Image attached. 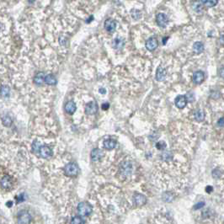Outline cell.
I'll return each mask as SVG.
<instances>
[{
	"label": "cell",
	"instance_id": "cell-26",
	"mask_svg": "<svg viewBox=\"0 0 224 224\" xmlns=\"http://www.w3.org/2000/svg\"><path fill=\"white\" fill-rule=\"evenodd\" d=\"M174 196H173L172 193L170 192H167L164 193L163 195V200L164 201H166V202H171L173 200H174Z\"/></svg>",
	"mask_w": 224,
	"mask_h": 224
},
{
	"label": "cell",
	"instance_id": "cell-29",
	"mask_svg": "<svg viewBox=\"0 0 224 224\" xmlns=\"http://www.w3.org/2000/svg\"><path fill=\"white\" fill-rule=\"evenodd\" d=\"M163 156V160H165V161H169V160H170L171 159V153H170V152L166 151L163 152V154L162 155Z\"/></svg>",
	"mask_w": 224,
	"mask_h": 224
},
{
	"label": "cell",
	"instance_id": "cell-35",
	"mask_svg": "<svg viewBox=\"0 0 224 224\" xmlns=\"http://www.w3.org/2000/svg\"><path fill=\"white\" fill-rule=\"evenodd\" d=\"M212 190H213V188L212 187L211 185H207V186L206 187V191L207 193H211L212 191Z\"/></svg>",
	"mask_w": 224,
	"mask_h": 224
},
{
	"label": "cell",
	"instance_id": "cell-19",
	"mask_svg": "<svg viewBox=\"0 0 224 224\" xmlns=\"http://www.w3.org/2000/svg\"><path fill=\"white\" fill-rule=\"evenodd\" d=\"M120 172L125 175L130 174L131 173V164L130 163H125L120 169Z\"/></svg>",
	"mask_w": 224,
	"mask_h": 224
},
{
	"label": "cell",
	"instance_id": "cell-2",
	"mask_svg": "<svg viewBox=\"0 0 224 224\" xmlns=\"http://www.w3.org/2000/svg\"><path fill=\"white\" fill-rule=\"evenodd\" d=\"M31 215L30 214V212L24 210L18 214L17 222L18 224H30L31 222Z\"/></svg>",
	"mask_w": 224,
	"mask_h": 224
},
{
	"label": "cell",
	"instance_id": "cell-9",
	"mask_svg": "<svg viewBox=\"0 0 224 224\" xmlns=\"http://www.w3.org/2000/svg\"><path fill=\"white\" fill-rule=\"evenodd\" d=\"M90 156H91V159L94 162H97L100 160L103 157H104V152L99 150L98 148H94L91 151V153H90Z\"/></svg>",
	"mask_w": 224,
	"mask_h": 224
},
{
	"label": "cell",
	"instance_id": "cell-3",
	"mask_svg": "<svg viewBox=\"0 0 224 224\" xmlns=\"http://www.w3.org/2000/svg\"><path fill=\"white\" fill-rule=\"evenodd\" d=\"M78 212L81 216H89L92 212V206L86 202H81L78 205Z\"/></svg>",
	"mask_w": 224,
	"mask_h": 224
},
{
	"label": "cell",
	"instance_id": "cell-30",
	"mask_svg": "<svg viewBox=\"0 0 224 224\" xmlns=\"http://www.w3.org/2000/svg\"><path fill=\"white\" fill-rule=\"evenodd\" d=\"M156 147L158 150H163L166 147V144L164 142H158L156 144Z\"/></svg>",
	"mask_w": 224,
	"mask_h": 224
},
{
	"label": "cell",
	"instance_id": "cell-32",
	"mask_svg": "<svg viewBox=\"0 0 224 224\" xmlns=\"http://www.w3.org/2000/svg\"><path fill=\"white\" fill-rule=\"evenodd\" d=\"M223 173L221 172L220 170H217V169H214L213 172H212V175H213L214 178H219L222 176Z\"/></svg>",
	"mask_w": 224,
	"mask_h": 224
},
{
	"label": "cell",
	"instance_id": "cell-5",
	"mask_svg": "<svg viewBox=\"0 0 224 224\" xmlns=\"http://www.w3.org/2000/svg\"><path fill=\"white\" fill-rule=\"evenodd\" d=\"M38 152H39V155L43 158H48L52 156V150L49 147L46 146V145L40 147Z\"/></svg>",
	"mask_w": 224,
	"mask_h": 224
},
{
	"label": "cell",
	"instance_id": "cell-38",
	"mask_svg": "<svg viewBox=\"0 0 224 224\" xmlns=\"http://www.w3.org/2000/svg\"><path fill=\"white\" fill-rule=\"evenodd\" d=\"M169 37H165V38H163V44H166V42H167V39H168Z\"/></svg>",
	"mask_w": 224,
	"mask_h": 224
},
{
	"label": "cell",
	"instance_id": "cell-17",
	"mask_svg": "<svg viewBox=\"0 0 224 224\" xmlns=\"http://www.w3.org/2000/svg\"><path fill=\"white\" fill-rule=\"evenodd\" d=\"M116 146V142L113 139H107L104 141V147L107 150H112Z\"/></svg>",
	"mask_w": 224,
	"mask_h": 224
},
{
	"label": "cell",
	"instance_id": "cell-4",
	"mask_svg": "<svg viewBox=\"0 0 224 224\" xmlns=\"http://www.w3.org/2000/svg\"><path fill=\"white\" fill-rule=\"evenodd\" d=\"M98 110V104L95 101L89 102L85 106V113L87 115H94Z\"/></svg>",
	"mask_w": 224,
	"mask_h": 224
},
{
	"label": "cell",
	"instance_id": "cell-16",
	"mask_svg": "<svg viewBox=\"0 0 224 224\" xmlns=\"http://www.w3.org/2000/svg\"><path fill=\"white\" fill-rule=\"evenodd\" d=\"M124 45H125V41H124V39H122V38H115V40L113 41L112 42V46L113 47L115 48V49H117V50H120L121 49L122 47H124Z\"/></svg>",
	"mask_w": 224,
	"mask_h": 224
},
{
	"label": "cell",
	"instance_id": "cell-1",
	"mask_svg": "<svg viewBox=\"0 0 224 224\" xmlns=\"http://www.w3.org/2000/svg\"><path fill=\"white\" fill-rule=\"evenodd\" d=\"M79 171L78 165L75 163H68L64 168V173L68 177H75L77 176Z\"/></svg>",
	"mask_w": 224,
	"mask_h": 224
},
{
	"label": "cell",
	"instance_id": "cell-39",
	"mask_svg": "<svg viewBox=\"0 0 224 224\" xmlns=\"http://www.w3.org/2000/svg\"><path fill=\"white\" fill-rule=\"evenodd\" d=\"M223 68H221V73H220V74H221V77H223Z\"/></svg>",
	"mask_w": 224,
	"mask_h": 224
},
{
	"label": "cell",
	"instance_id": "cell-22",
	"mask_svg": "<svg viewBox=\"0 0 224 224\" xmlns=\"http://www.w3.org/2000/svg\"><path fill=\"white\" fill-rule=\"evenodd\" d=\"M194 116H195V119L197 120V121H202L205 118V113L202 109H197L195 114H194Z\"/></svg>",
	"mask_w": 224,
	"mask_h": 224
},
{
	"label": "cell",
	"instance_id": "cell-6",
	"mask_svg": "<svg viewBox=\"0 0 224 224\" xmlns=\"http://www.w3.org/2000/svg\"><path fill=\"white\" fill-rule=\"evenodd\" d=\"M116 28V21L112 19H107L104 21V29L109 33H113Z\"/></svg>",
	"mask_w": 224,
	"mask_h": 224
},
{
	"label": "cell",
	"instance_id": "cell-18",
	"mask_svg": "<svg viewBox=\"0 0 224 224\" xmlns=\"http://www.w3.org/2000/svg\"><path fill=\"white\" fill-rule=\"evenodd\" d=\"M34 82L37 85H42L45 82V74L43 73H37L34 78Z\"/></svg>",
	"mask_w": 224,
	"mask_h": 224
},
{
	"label": "cell",
	"instance_id": "cell-28",
	"mask_svg": "<svg viewBox=\"0 0 224 224\" xmlns=\"http://www.w3.org/2000/svg\"><path fill=\"white\" fill-rule=\"evenodd\" d=\"M71 224H84V222L82 217H74L72 221H71Z\"/></svg>",
	"mask_w": 224,
	"mask_h": 224
},
{
	"label": "cell",
	"instance_id": "cell-41",
	"mask_svg": "<svg viewBox=\"0 0 224 224\" xmlns=\"http://www.w3.org/2000/svg\"><path fill=\"white\" fill-rule=\"evenodd\" d=\"M28 1H29L30 3H33V2H34V1H36V0H28Z\"/></svg>",
	"mask_w": 224,
	"mask_h": 224
},
{
	"label": "cell",
	"instance_id": "cell-24",
	"mask_svg": "<svg viewBox=\"0 0 224 224\" xmlns=\"http://www.w3.org/2000/svg\"><path fill=\"white\" fill-rule=\"evenodd\" d=\"M10 94V89L8 86H2L0 89V95L2 97H8Z\"/></svg>",
	"mask_w": 224,
	"mask_h": 224
},
{
	"label": "cell",
	"instance_id": "cell-33",
	"mask_svg": "<svg viewBox=\"0 0 224 224\" xmlns=\"http://www.w3.org/2000/svg\"><path fill=\"white\" fill-rule=\"evenodd\" d=\"M204 206H205V203L204 202H199V203L197 204H196V206H194V209H201V208H202Z\"/></svg>",
	"mask_w": 224,
	"mask_h": 224
},
{
	"label": "cell",
	"instance_id": "cell-20",
	"mask_svg": "<svg viewBox=\"0 0 224 224\" xmlns=\"http://www.w3.org/2000/svg\"><path fill=\"white\" fill-rule=\"evenodd\" d=\"M204 50V45L201 42H196L194 45H193V51L196 54H200L201 52H203Z\"/></svg>",
	"mask_w": 224,
	"mask_h": 224
},
{
	"label": "cell",
	"instance_id": "cell-10",
	"mask_svg": "<svg viewBox=\"0 0 224 224\" xmlns=\"http://www.w3.org/2000/svg\"><path fill=\"white\" fill-rule=\"evenodd\" d=\"M187 99L185 95H179L175 99V105L179 109H183L187 104Z\"/></svg>",
	"mask_w": 224,
	"mask_h": 224
},
{
	"label": "cell",
	"instance_id": "cell-8",
	"mask_svg": "<svg viewBox=\"0 0 224 224\" xmlns=\"http://www.w3.org/2000/svg\"><path fill=\"white\" fill-rule=\"evenodd\" d=\"M158 40L156 39V37L149 38L148 40H147L146 44H145L146 48L148 51H150V52L154 51L158 47Z\"/></svg>",
	"mask_w": 224,
	"mask_h": 224
},
{
	"label": "cell",
	"instance_id": "cell-11",
	"mask_svg": "<svg viewBox=\"0 0 224 224\" xmlns=\"http://www.w3.org/2000/svg\"><path fill=\"white\" fill-rule=\"evenodd\" d=\"M205 79V75L202 71H196L193 74V81L196 84H201L203 83Z\"/></svg>",
	"mask_w": 224,
	"mask_h": 224
},
{
	"label": "cell",
	"instance_id": "cell-34",
	"mask_svg": "<svg viewBox=\"0 0 224 224\" xmlns=\"http://www.w3.org/2000/svg\"><path fill=\"white\" fill-rule=\"evenodd\" d=\"M109 103H104V104H102V109H104V110H106V109H109Z\"/></svg>",
	"mask_w": 224,
	"mask_h": 224
},
{
	"label": "cell",
	"instance_id": "cell-23",
	"mask_svg": "<svg viewBox=\"0 0 224 224\" xmlns=\"http://www.w3.org/2000/svg\"><path fill=\"white\" fill-rule=\"evenodd\" d=\"M2 123H3V125H4V126L9 127V126H11V125H12V123H13V120L11 119L10 116H9V115H4V116L2 117Z\"/></svg>",
	"mask_w": 224,
	"mask_h": 224
},
{
	"label": "cell",
	"instance_id": "cell-40",
	"mask_svg": "<svg viewBox=\"0 0 224 224\" xmlns=\"http://www.w3.org/2000/svg\"><path fill=\"white\" fill-rule=\"evenodd\" d=\"M221 43H222V44H223V36H221Z\"/></svg>",
	"mask_w": 224,
	"mask_h": 224
},
{
	"label": "cell",
	"instance_id": "cell-12",
	"mask_svg": "<svg viewBox=\"0 0 224 224\" xmlns=\"http://www.w3.org/2000/svg\"><path fill=\"white\" fill-rule=\"evenodd\" d=\"M1 185L5 190H9L13 186V179L9 176H4L1 179Z\"/></svg>",
	"mask_w": 224,
	"mask_h": 224
},
{
	"label": "cell",
	"instance_id": "cell-21",
	"mask_svg": "<svg viewBox=\"0 0 224 224\" xmlns=\"http://www.w3.org/2000/svg\"><path fill=\"white\" fill-rule=\"evenodd\" d=\"M45 83L48 85H55L57 83V78L52 74H48L45 76Z\"/></svg>",
	"mask_w": 224,
	"mask_h": 224
},
{
	"label": "cell",
	"instance_id": "cell-36",
	"mask_svg": "<svg viewBox=\"0 0 224 224\" xmlns=\"http://www.w3.org/2000/svg\"><path fill=\"white\" fill-rule=\"evenodd\" d=\"M223 118H220V120H218V125L220 127H223Z\"/></svg>",
	"mask_w": 224,
	"mask_h": 224
},
{
	"label": "cell",
	"instance_id": "cell-37",
	"mask_svg": "<svg viewBox=\"0 0 224 224\" xmlns=\"http://www.w3.org/2000/svg\"><path fill=\"white\" fill-rule=\"evenodd\" d=\"M99 92L100 93V94H104L105 93H106V89H104V88H100V89H99Z\"/></svg>",
	"mask_w": 224,
	"mask_h": 224
},
{
	"label": "cell",
	"instance_id": "cell-27",
	"mask_svg": "<svg viewBox=\"0 0 224 224\" xmlns=\"http://www.w3.org/2000/svg\"><path fill=\"white\" fill-rule=\"evenodd\" d=\"M131 16L134 20H139L141 19L142 17V13L140 10H137V9H132L131 10Z\"/></svg>",
	"mask_w": 224,
	"mask_h": 224
},
{
	"label": "cell",
	"instance_id": "cell-25",
	"mask_svg": "<svg viewBox=\"0 0 224 224\" xmlns=\"http://www.w3.org/2000/svg\"><path fill=\"white\" fill-rule=\"evenodd\" d=\"M201 3L207 7H214L218 3V0H201Z\"/></svg>",
	"mask_w": 224,
	"mask_h": 224
},
{
	"label": "cell",
	"instance_id": "cell-7",
	"mask_svg": "<svg viewBox=\"0 0 224 224\" xmlns=\"http://www.w3.org/2000/svg\"><path fill=\"white\" fill-rule=\"evenodd\" d=\"M156 21L158 26L164 28L168 25V23H169V18H168V16L166 15H164L163 13H160V14H158L157 15Z\"/></svg>",
	"mask_w": 224,
	"mask_h": 224
},
{
	"label": "cell",
	"instance_id": "cell-13",
	"mask_svg": "<svg viewBox=\"0 0 224 224\" xmlns=\"http://www.w3.org/2000/svg\"><path fill=\"white\" fill-rule=\"evenodd\" d=\"M133 200H134V203L136 204L137 206H142L147 202V199L146 197L142 195V194H135L134 197H133Z\"/></svg>",
	"mask_w": 224,
	"mask_h": 224
},
{
	"label": "cell",
	"instance_id": "cell-14",
	"mask_svg": "<svg viewBox=\"0 0 224 224\" xmlns=\"http://www.w3.org/2000/svg\"><path fill=\"white\" fill-rule=\"evenodd\" d=\"M76 109H77L76 104L73 101H68V103L65 104V111L69 115H73L76 111Z\"/></svg>",
	"mask_w": 224,
	"mask_h": 224
},
{
	"label": "cell",
	"instance_id": "cell-31",
	"mask_svg": "<svg viewBox=\"0 0 224 224\" xmlns=\"http://www.w3.org/2000/svg\"><path fill=\"white\" fill-rule=\"evenodd\" d=\"M40 143L38 142H34V143H33V145H32V148H33V151L35 152H38L39 151V148H40Z\"/></svg>",
	"mask_w": 224,
	"mask_h": 224
},
{
	"label": "cell",
	"instance_id": "cell-15",
	"mask_svg": "<svg viewBox=\"0 0 224 224\" xmlns=\"http://www.w3.org/2000/svg\"><path fill=\"white\" fill-rule=\"evenodd\" d=\"M166 78V70L162 67H158L157 69L156 79L158 81H163Z\"/></svg>",
	"mask_w": 224,
	"mask_h": 224
}]
</instances>
